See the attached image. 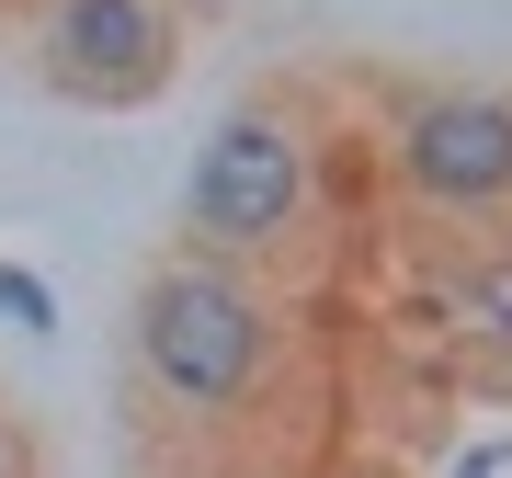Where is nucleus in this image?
Instances as JSON below:
<instances>
[{
  "label": "nucleus",
  "instance_id": "39448f33",
  "mask_svg": "<svg viewBox=\"0 0 512 478\" xmlns=\"http://www.w3.org/2000/svg\"><path fill=\"white\" fill-rule=\"evenodd\" d=\"M0 319H12L23 342H57V296H46V274H23V262H0Z\"/></svg>",
  "mask_w": 512,
  "mask_h": 478
},
{
  "label": "nucleus",
  "instance_id": "f03ea898",
  "mask_svg": "<svg viewBox=\"0 0 512 478\" xmlns=\"http://www.w3.org/2000/svg\"><path fill=\"white\" fill-rule=\"evenodd\" d=\"M171 251L228 262L251 285H308L330 251V126L296 80H262L239 92L217 126H205L194 171H183V239Z\"/></svg>",
  "mask_w": 512,
  "mask_h": 478
},
{
  "label": "nucleus",
  "instance_id": "20e7f679",
  "mask_svg": "<svg viewBox=\"0 0 512 478\" xmlns=\"http://www.w3.org/2000/svg\"><path fill=\"white\" fill-rule=\"evenodd\" d=\"M183 69V12L171 0H46L35 12V80L57 103L137 114Z\"/></svg>",
  "mask_w": 512,
  "mask_h": 478
},
{
  "label": "nucleus",
  "instance_id": "423d86ee",
  "mask_svg": "<svg viewBox=\"0 0 512 478\" xmlns=\"http://www.w3.org/2000/svg\"><path fill=\"white\" fill-rule=\"evenodd\" d=\"M0 478H46V456H35V422H23L12 399H0Z\"/></svg>",
  "mask_w": 512,
  "mask_h": 478
},
{
  "label": "nucleus",
  "instance_id": "0eeeda50",
  "mask_svg": "<svg viewBox=\"0 0 512 478\" xmlns=\"http://www.w3.org/2000/svg\"><path fill=\"white\" fill-rule=\"evenodd\" d=\"M262 478H274V467H262Z\"/></svg>",
  "mask_w": 512,
  "mask_h": 478
},
{
  "label": "nucleus",
  "instance_id": "f257e3e1",
  "mask_svg": "<svg viewBox=\"0 0 512 478\" xmlns=\"http://www.w3.org/2000/svg\"><path fill=\"white\" fill-rule=\"evenodd\" d=\"M126 387L148 433H171L183 456H217V478H262L308 387V319L285 285L160 251L126 296Z\"/></svg>",
  "mask_w": 512,
  "mask_h": 478
},
{
  "label": "nucleus",
  "instance_id": "7ed1b4c3",
  "mask_svg": "<svg viewBox=\"0 0 512 478\" xmlns=\"http://www.w3.org/2000/svg\"><path fill=\"white\" fill-rule=\"evenodd\" d=\"M387 183L433 228H501L512 217V92L444 80L387 103Z\"/></svg>",
  "mask_w": 512,
  "mask_h": 478
}]
</instances>
